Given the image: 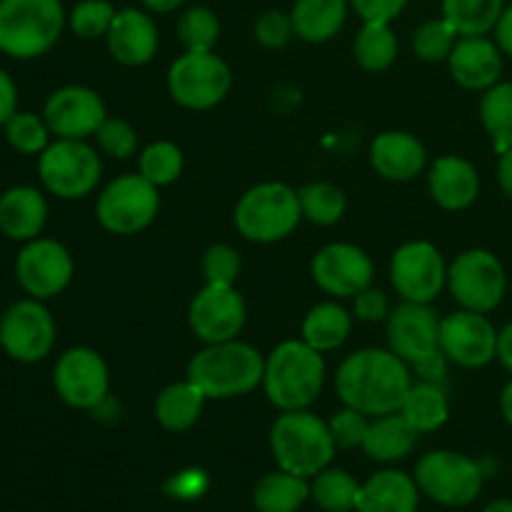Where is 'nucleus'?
<instances>
[{"label": "nucleus", "mask_w": 512, "mask_h": 512, "mask_svg": "<svg viewBox=\"0 0 512 512\" xmlns=\"http://www.w3.org/2000/svg\"><path fill=\"white\" fill-rule=\"evenodd\" d=\"M335 388L348 408L368 418L398 413L413 388L410 368L393 350L365 348L348 355L335 375Z\"/></svg>", "instance_id": "obj_1"}, {"label": "nucleus", "mask_w": 512, "mask_h": 512, "mask_svg": "<svg viewBox=\"0 0 512 512\" xmlns=\"http://www.w3.org/2000/svg\"><path fill=\"white\" fill-rule=\"evenodd\" d=\"M325 385L323 353L310 348L303 338L275 345L265 358L263 390L280 410H308L320 398Z\"/></svg>", "instance_id": "obj_2"}, {"label": "nucleus", "mask_w": 512, "mask_h": 512, "mask_svg": "<svg viewBox=\"0 0 512 512\" xmlns=\"http://www.w3.org/2000/svg\"><path fill=\"white\" fill-rule=\"evenodd\" d=\"M265 358L248 343L225 340L205 345L190 358L188 378L198 385L208 400L243 398L263 385Z\"/></svg>", "instance_id": "obj_3"}, {"label": "nucleus", "mask_w": 512, "mask_h": 512, "mask_svg": "<svg viewBox=\"0 0 512 512\" xmlns=\"http://www.w3.org/2000/svg\"><path fill=\"white\" fill-rule=\"evenodd\" d=\"M270 450L280 470L300 478H315L333 463L338 445L328 423L318 415L310 410H288L280 413L270 428Z\"/></svg>", "instance_id": "obj_4"}, {"label": "nucleus", "mask_w": 512, "mask_h": 512, "mask_svg": "<svg viewBox=\"0 0 512 512\" xmlns=\"http://www.w3.org/2000/svg\"><path fill=\"white\" fill-rule=\"evenodd\" d=\"M68 15L60 0H0V50L15 60H35L53 50Z\"/></svg>", "instance_id": "obj_5"}, {"label": "nucleus", "mask_w": 512, "mask_h": 512, "mask_svg": "<svg viewBox=\"0 0 512 512\" xmlns=\"http://www.w3.org/2000/svg\"><path fill=\"white\" fill-rule=\"evenodd\" d=\"M303 210L298 193L285 183H260L245 190L235 205V228L250 243H280L298 228Z\"/></svg>", "instance_id": "obj_6"}, {"label": "nucleus", "mask_w": 512, "mask_h": 512, "mask_svg": "<svg viewBox=\"0 0 512 512\" xmlns=\"http://www.w3.org/2000/svg\"><path fill=\"white\" fill-rule=\"evenodd\" d=\"M103 163L85 140L58 138L38 155V178L50 195L60 200H80L100 183Z\"/></svg>", "instance_id": "obj_7"}, {"label": "nucleus", "mask_w": 512, "mask_h": 512, "mask_svg": "<svg viewBox=\"0 0 512 512\" xmlns=\"http://www.w3.org/2000/svg\"><path fill=\"white\" fill-rule=\"evenodd\" d=\"M415 483L438 505L465 508L483 490V468L455 450H430L415 465Z\"/></svg>", "instance_id": "obj_8"}, {"label": "nucleus", "mask_w": 512, "mask_h": 512, "mask_svg": "<svg viewBox=\"0 0 512 512\" xmlns=\"http://www.w3.org/2000/svg\"><path fill=\"white\" fill-rule=\"evenodd\" d=\"M233 73L215 50L183 53L168 70L170 98L188 110H210L228 98Z\"/></svg>", "instance_id": "obj_9"}, {"label": "nucleus", "mask_w": 512, "mask_h": 512, "mask_svg": "<svg viewBox=\"0 0 512 512\" xmlns=\"http://www.w3.org/2000/svg\"><path fill=\"white\" fill-rule=\"evenodd\" d=\"M160 210V195L140 173H128L105 185L95 203L98 223L113 235H138Z\"/></svg>", "instance_id": "obj_10"}, {"label": "nucleus", "mask_w": 512, "mask_h": 512, "mask_svg": "<svg viewBox=\"0 0 512 512\" xmlns=\"http://www.w3.org/2000/svg\"><path fill=\"white\" fill-rule=\"evenodd\" d=\"M448 290L463 310L490 313L503 303L508 275L498 255L485 248H473L450 263Z\"/></svg>", "instance_id": "obj_11"}, {"label": "nucleus", "mask_w": 512, "mask_h": 512, "mask_svg": "<svg viewBox=\"0 0 512 512\" xmlns=\"http://www.w3.org/2000/svg\"><path fill=\"white\" fill-rule=\"evenodd\" d=\"M55 338V320L43 300H18L0 315V348L15 363L33 365L45 360L53 353Z\"/></svg>", "instance_id": "obj_12"}, {"label": "nucleus", "mask_w": 512, "mask_h": 512, "mask_svg": "<svg viewBox=\"0 0 512 512\" xmlns=\"http://www.w3.org/2000/svg\"><path fill=\"white\" fill-rule=\"evenodd\" d=\"M53 388L65 405L75 410H95L110 390V370L103 355L93 348L65 350L53 368Z\"/></svg>", "instance_id": "obj_13"}, {"label": "nucleus", "mask_w": 512, "mask_h": 512, "mask_svg": "<svg viewBox=\"0 0 512 512\" xmlns=\"http://www.w3.org/2000/svg\"><path fill=\"white\" fill-rule=\"evenodd\" d=\"M390 283L403 300L433 303L448 285L443 255L428 240H410L400 245L390 260Z\"/></svg>", "instance_id": "obj_14"}, {"label": "nucleus", "mask_w": 512, "mask_h": 512, "mask_svg": "<svg viewBox=\"0 0 512 512\" xmlns=\"http://www.w3.org/2000/svg\"><path fill=\"white\" fill-rule=\"evenodd\" d=\"M73 255L63 243L35 238L23 243L15 258V278L28 298L50 300L63 293L73 280Z\"/></svg>", "instance_id": "obj_15"}, {"label": "nucleus", "mask_w": 512, "mask_h": 512, "mask_svg": "<svg viewBox=\"0 0 512 512\" xmlns=\"http://www.w3.org/2000/svg\"><path fill=\"white\" fill-rule=\"evenodd\" d=\"M248 320L243 295L235 285H210L195 293L188 308V325L198 340L205 345L235 340Z\"/></svg>", "instance_id": "obj_16"}, {"label": "nucleus", "mask_w": 512, "mask_h": 512, "mask_svg": "<svg viewBox=\"0 0 512 512\" xmlns=\"http://www.w3.org/2000/svg\"><path fill=\"white\" fill-rule=\"evenodd\" d=\"M385 323H388L390 350L413 368L443 353L440 350V318L430 303L403 300L400 305L390 308Z\"/></svg>", "instance_id": "obj_17"}, {"label": "nucleus", "mask_w": 512, "mask_h": 512, "mask_svg": "<svg viewBox=\"0 0 512 512\" xmlns=\"http://www.w3.org/2000/svg\"><path fill=\"white\" fill-rule=\"evenodd\" d=\"M440 350L460 368H485L498 358V330L485 313L458 310L440 318Z\"/></svg>", "instance_id": "obj_18"}, {"label": "nucleus", "mask_w": 512, "mask_h": 512, "mask_svg": "<svg viewBox=\"0 0 512 512\" xmlns=\"http://www.w3.org/2000/svg\"><path fill=\"white\" fill-rule=\"evenodd\" d=\"M310 275L323 293L333 298H355L373 285L375 265L358 245L330 243L315 253Z\"/></svg>", "instance_id": "obj_19"}, {"label": "nucleus", "mask_w": 512, "mask_h": 512, "mask_svg": "<svg viewBox=\"0 0 512 512\" xmlns=\"http://www.w3.org/2000/svg\"><path fill=\"white\" fill-rule=\"evenodd\" d=\"M43 118L55 138L85 140L108 118L103 98L85 85H63L45 100Z\"/></svg>", "instance_id": "obj_20"}, {"label": "nucleus", "mask_w": 512, "mask_h": 512, "mask_svg": "<svg viewBox=\"0 0 512 512\" xmlns=\"http://www.w3.org/2000/svg\"><path fill=\"white\" fill-rule=\"evenodd\" d=\"M450 75L465 90H488L503 75V50L485 35H460L448 58Z\"/></svg>", "instance_id": "obj_21"}, {"label": "nucleus", "mask_w": 512, "mask_h": 512, "mask_svg": "<svg viewBox=\"0 0 512 512\" xmlns=\"http://www.w3.org/2000/svg\"><path fill=\"white\" fill-rule=\"evenodd\" d=\"M105 40H108L110 55L130 68L150 63L160 45L158 25L148 13L138 8L118 10Z\"/></svg>", "instance_id": "obj_22"}, {"label": "nucleus", "mask_w": 512, "mask_h": 512, "mask_svg": "<svg viewBox=\"0 0 512 512\" xmlns=\"http://www.w3.org/2000/svg\"><path fill=\"white\" fill-rule=\"evenodd\" d=\"M428 163L425 145L405 130H385L370 143V165L390 183H408L418 178Z\"/></svg>", "instance_id": "obj_23"}, {"label": "nucleus", "mask_w": 512, "mask_h": 512, "mask_svg": "<svg viewBox=\"0 0 512 512\" xmlns=\"http://www.w3.org/2000/svg\"><path fill=\"white\" fill-rule=\"evenodd\" d=\"M428 188L443 210H465L478 200L480 175L470 160L460 155H443L430 165Z\"/></svg>", "instance_id": "obj_24"}, {"label": "nucleus", "mask_w": 512, "mask_h": 512, "mask_svg": "<svg viewBox=\"0 0 512 512\" xmlns=\"http://www.w3.org/2000/svg\"><path fill=\"white\" fill-rule=\"evenodd\" d=\"M48 223V200L38 188L15 185L0 195V233L15 243L40 238Z\"/></svg>", "instance_id": "obj_25"}, {"label": "nucleus", "mask_w": 512, "mask_h": 512, "mask_svg": "<svg viewBox=\"0 0 512 512\" xmlns=\"http://www.w3.org/2000/svg\"><path fill=\"white\" fill-rule=\"evenodd\" d=\"M420 488L403 470H380L360 485L355 512H418Z\"/></svg>", "instance_id": "obj_26"}, {"label": "nucleus", "mask_w": 512, "mask_h": 512, "mask_svg": "<svg viewBox=\"0 0 512 512\" xmlns=\"http://www.w3.org/2000/svg\"><path fill=\"white\" fill-rule=\"evenodd\" d=\"M418 438V430L398 410V413L378 415V418L370 420L363 450L370 460H378V463H398L413 453Z\"/></svg>", "instance_id": "obj_27"}, {"label": "nucleus", "mask_w": 512, "mask_h": 512, "mask_svg": "<svg viewBox=\"0 0 512 512\" xmlns=\"http://www.w3.org/2000/svg\"><path fill=\"white\" fill-rule=\"evenodd\" d=\"M350 0H295L290 10L295 35L305 43H328L343 30Z\"/></svg>", "instance_id": "obj_28"}, {"label": "nucleus", "mask_w": 512, "mask_h": 512, "mask_svg": "<svg viewBox=\"0 0 512 512\" xmlns=\"http://www.w3.org/2000/svg\"><path fill=\"white\" fill-rule=\"evenodd\" d=\"M205 393L190 378L168 385L160 390L155 400V420L170 433H185L193 428L203 415Z\"/></svg>", "instance_id": "obj_29"}, {"label": "nucleus", "mask_w": 512, "mask_h": 512, "mask_svg": "<svg viewBox=\"0 0 512 512\" xmlns=\"http://www.w3.org/2000/svg\"><path fill=\"white\" fill-rule=\"evenodd\" d=\"M350 330H353V315L343 305L330 300V303H320L308 310L300 335L318 353H330V350H338L348 340Z\"/></svg>", "instance_id": "obj_30"}, {"label": "nucleus", "mask_w": 512, "mask_h": 512, "mask_svg": "<svg viewBox=\"0 0 512 512\" xmlns=\"http://www.w3.org/2000/svg\"><path fill=\"white\" fill-rule=\"evenodd\" d=\"M308 498V478H300L288 470L268 473L253 490V505L258 512H298Z\"/></svg>", "instance_id": "obj_31"}, {"label": "nucleus", "mask_w": 512, "mask_h": 512, "mask_svg": "<svg viewBox=\"0 0 512 512\" xmlns=\"http://www.w3.org/2000/svg\"><path fill=\"white\" fill-rule=\"evenodd\" d=\"M400 413L420 435L433 433V430L443 428L450 418L448 395H445V390L438 383L423 380V383L410 388Z\"/></svg>", "instance_id": "obj_32"}, {"label": "nucleus", "mask_w": 512, "mask_h": 512, "mask_svg": "<svg viewBox=\"0 0 512 512\" xmlns=\"http://www.w3.org/2000/svg\"><path fill=\"white\" fill-rule=\"evenodd\" d=\"M480 120L485 133L493 140L495 153H505L512 148V83L500 80L493 88L485 90L480 100Z\"/></svg>", "instance_id": "obj_33"}, {"label": "nucleus", "mask_w": 512, "mask_h": 512, "mask_svg": "<svg viewBox=\"0 0 512 512\" xmlns=\"http://www.w3.org/2000/svg\"><path fill=\"white\" fill-rule=\"evenodd\" d=\"M353 53L360 68L370 70V73L388 70L398 58V38H395L390 23H375V20L363 23L360 33L355 35Z\"/></svg>", "instance_id": "obj_34"}, {"label": "nucleus", "mask_w": 512, "mask_h": 512, "mask_svg": "<svg viewBox=\"0 0 512 512\" xmlns=\"http://www.w3.org/2000/svg\"><path fill=\"white\" fill-rule=\"evenodd\" d=\"M503 10L505 0H443V18L458 35H488Z\"/></svg>", "instance_id": "obj_35"}, {"label": "nucleus", "mask_w": 512, "mask_h": 512, "mask_svg": "<svg viewBox=\"0 0 512 512\" xmlns=\"http://www.w3.org/2000/svg\"><path fill=\"white\" fill-rule=\"evenodd\" d=\"M360 483L350 473L325 468L310 483V498L325 512H353L358 505Z\"/></svg>", "instance_id": "obj_36"}, {"label": "nucleus", "mask_w": 512, "mask_h": 512, "mask_svg": "<svg viewBox=\"0 0 512 512\" xmlns=\"http://www.w3.org/2000/svg\"><path fill=\"white\" fill-rule=\"evenodd\" d=\"M303 218L315 225H335L345 215L348 200L333 183H308L298 190Z\"/></svg>", "instance_id": "obj_37"}, {"label": "nucleus", "mask_w": 512, "mask_h": 512, "mask_svg": "<svg viewBox=\"0 0 512 512\" xmlns=\"http://www.w3.org/2000/svg\"><path fill=\"white\" fill-rule=\"evenodd\" d=\"M138 168L140 175L150 180L155 188L173 185L183 175V150L175 143H170V140H155V143L143 148Z\"/></svg>", "instance_id": "obj_38"}, {"label": "nucleus", "mask_w": 512, "mask_h": 512, "mask_svg": "<svg viewBox=\"0 0 512 512\" xmlns=\"http://www.w3.org/2000/svg\"><path fill=\"white\" fill-rule=\"evenodd\" d=\"M220 38V20L205 5L188 8L178 18V40L185 48V53H203L213 50Z\"/></svg>", "instance_id": "obj_39"}, {"label": "nucleus", "mask_w": 512, "mask_h": 512, "mask_svg": "<svg viewBox=\"0 0 512 512\" xmlns=\"http://www.w3.org/2000/svg\"><path fill=\"white\" fill-rule=\"evenodd\" d=\"M5 140L10 148L20 155H40L50 145V128L43 115L18 110L8 123L3 125Z\"/></svg>", "instance_id": "obj_40"}, {"label": "nucleus", "mask_w": 512, "mask_h": 512, "mask_svg": "<svg viewBox=\"0 0 512 512\" xmlns=\"http://www.w3.org/2000/svg\"><path fill=\"white\" fill-rule=\"evenodd\" d=\"M458 38V30L445 18L425 20L413 33V50L425 63H443V60L450 58Z\"/></svg>", "instance_id": "obj_41"}, {"label": "nucleus", "mask_w": 512, "mask_h": 512, "mask_svg": "<svg viewBox=\"0 0 512 512\" xmlns=\"http://www.w3.org/2000/svg\"><path fill=\"white\" fill-rule=\"evenodd\" d=\"M115 13L110 0H80L68 15V25L78 38L83 40H98L105 38L113 25Z\"/></svg>", "instance_id": "obj_42"}, {"label": "nucleus", "mask_w": 512, "mask_h": 512, "mask_svg": "<svg viewBox=\"0 0 512 512\" xmlns=\"http://www.w3.org/2000/svg\"><path fill=\"white\" fill-rule=\"evenodd\" d=\"M203 278L210 285H235L238 280L240 268H243V260H240L238 250L233 245L215 243L205 250L203 255Z\"/></svg>", "instance_id": "obj_43"}, {"label": "nucleus", "mask_w": 512, "mask_h": 512, "mask_svg": "<svg viewBox=\"0 0 512 512\" xmlns=\"http://www.w3.org/2000/svg\"><path fill=\"white\" fill-rule=\"evenodd\" d=\"M95 138H98L100 150L105 155H110V158L128 160L138 153V133L123 118H105V123L100 125Z\"/></svg>", "instance_id": "obj_44"}, {"label": "nucleus", "mask_w": 512, "mask_h": 512, "mask_svg": "<svg viewBox=\"0 0 512 512\" xmlns=\"http://www.w3.org/2000/svg\"><path fill=\"white\" fill-rule=\"evenodd\" d=\"M368 425H370L368 415L360 413V410L355 408H348V405H345L343 410H338V413H333V418L328 420L330 435H333L335 445L343 450L363 448Z\"/></svg>", "instance_id": "obj_45"}, {"label": "nucleus", "mask_w": 512, "mask_h": 512, "mask_svg": "<svg viewBox=\"0 0 512 512\" xmlns=\"http://www.w3.org/2000/svg\"><path fill=\"white\" fill-rule=\"evenodd\" d=\"M253 33L255 40H258L263 48L278 50L290 43V38L295 35V28L293 20H290V13H283V10H268V13H263L255 20Z\"/></svg>", "instance_id": "obj_46"}, {"label": "nucleus", "mask_w": 512, "mask_h": 512, "mask_svg": "<svg viewBox=\"0 0 512 512\" xmlns=\"http://www.w3.org/2000/svg\"><path fill=\"white\" fill-rule=\"evenodd\" d=\"M353 313L358 320L365 323H380V320H388L390 315V303L388 295L383 290L365 288L363 293H358L353 298Z\"/></svg>", "instance_id": "obj_47"}, {"label": "nucleus", "mask_w": 512, "mask_h": 512, "mask_svg": "<svg viewBox=\"0 0 512 512\" xmlns=\"http://www.w3.org/2000/svg\"><path fill=\"white\" fill-rule=\"evenodd\" d=\"M410 0H350V8L363 18V23H393Z\"/></svg>", "instance_id": "obj_48"}, {"label": "nucleus", "mask_w": 512, "mask_h": 512, "mask_svg": "<svg viewBox=\"0 0 512 512\" xmlns=\"http://www.w3.org/2000/svg\"><path fill=\"white\" fill-rule=\"evenodd\" d=\"M208 490V475L203 470H183L168 480V493L178 500H193Z\"/></svg>", "instance_id": "obj_49"}, {"label": "nucleus", "mask_w": 512, "mask_h": 512, "mask_svg": "<svg viewBox=\"0 0 512 512\" xmlns=\"http://www.w3.org/2000/svg\"><path fill=\"white\" fill-rule=\"evenodd\" d=\"M18 113V88L13 78L0 68V128Z\"/></svg>", "instance_id": "obj_50"}, {"label": "nucleus", "mask_w": 512, "mask_h": 512, "mask_svg": "<svg viewBox=\"0 0 512 512\" xmlns=\"http://www.w3.org/2000/svg\"><path fill=\"white\" fill-rule=\"evenodd\" d=\"M495 43L505 55L512 58V3L505 5L503 15H500L498 25H495Z\"/></svg>", "instance_id": "obj_51"}, {"label": "nucleus", "mask_w": 512, "mask_h": 512, "mask_svg": "<svg viewBox=\"0 0 512 512\" xmlns=\"http://www.w3.org/2000/svg\"><path fill=\"white\" fill-rule=\"evenodd\" d=\"M498 183H500V190H503V193L512 200V148L505 150V153H500Z\"/></svg>", "instance_id": "obj_52"}, {"label": "nucleus", "mask_w": 512, "mask_h": 512, "mask_svg": "<svg viewBox=\"0 0 512 512\" xmlns=\"http://www.w3.org/2000/svg\"><path fill=\"white\" fill-rule=\"evenodd\" d=\"M498 360L508 373H512V323L498 333Z\"/></svg>", "instance_id": "obj_53"}, {"label": "nucleus", "mask_w": 512, "mask_h": 512, "mask_svg": "<svg viewBox=\"0 0 512 512\" xmlns=\"http://www.w3.org/2000/svg\"><path fill=\"white\" fill-rule=\"evenodd\" d=\"M140 3L148 10H153V13H173V10H178L185 0H140Z\"/></svg>", "instance_id": "obj_54"}, {"label": "nucleus", "mask_w": 512, "mask_h": 512, "mask_svg": "<svg viewBox=\"0 0 512 512\" xmlns=\"http://www.w3.org/2000/svg\"><path fill=\"white\" fill-rule=\"evenodd\" d=\"M500 413H503L505 423L512 428V380L505 385L503 393H500Z\"/></svg>", "instance_id": "obj_55"}, {"label": "nucleus", "mask_w": 512, "mask_h": 512, "mask_svg": "<svg viewBox=\"0 0 512 512\" xmlns=\"http://www.w3.org/2000/svg\"><path fill=\"white\" fill-rule=\"evenodd\" d=\"M483 512H512V500H495Z\"/></svg>", "instance_id": "obj_56"}]
</instances>
